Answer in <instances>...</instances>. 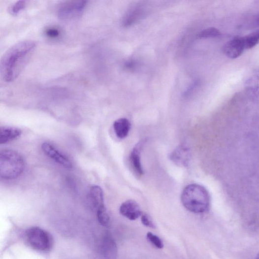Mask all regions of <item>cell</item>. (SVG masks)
Masks as SVG:
<instances>
[{"label": "cell", "instance_id": "6da1fadb", "mask_svg": "<svg viewBox=\"0 0 259 259\" xmlns=\"http://www.w3.org/2000/svg\"><path fill=\"white\" fill-rule=\"evenodd\" d=\"M35 42L27 40L18 42L5 52L1 62V74L4 81H14L25 68L35 47Z\"/></svg>", "mask_w": 259, "mask_h": 259}, {"label": "cell", "instance_id": "7a4b0ae2", "mask_svg": "<svg viewBox=\"0 0 259 259\" xmlns=\"http://www.w3.org/2000/svg\"><path fill=\"white\" fill-rule=\"evenodd\" d=\"M183 206L196 214L206 212L210 206V195L207 190L200 185L192 184L185 188L181 196Z\"/></svg>", "mask_w": 259, "mask_h": 259}, {"label": "cell", "instance_id": "3957f363", "mask_svg": "<svg viewBox=\"0 0 259 259\" xmlns=\"http://www.w3.org/2000/svg\"><path fill=\"white\" fill-rule=\"evenodd\" d=\"M25 162L23 157L12 150H3L0 153V176L5 180L19 177L24 171Z\"/></svg>", "mask_w": 259, "mask_h": 259}, {"label": "cell", "instance_id": "277c9868", "mask_svg": "<svg viewBox=\"0 0 259 259\" xmlns=\"http://www.w3.org/2000/svg\"><path fill=\"white\" fill-rule=\"evenodd\" d=\"M28 243L34 250L49 251L52 247V238L49 233L38 227H32L26 233Z\"/></svg>", "mask_w": 259, "mask_h": 259}, {"label": "cell", "instance_id": "5b68a950", "mask_svg": "<svg viewBox=\"0 0 259 259\" xmlns=\"http://www.w3.org/2000/svg\"><path fill=\"white\" fill-rule=\"evenodd\" d=\"M85 1H66L58 10V16L62 20H70L81 16L87 5Z\"/></svg>", "mask_w": 259, "mask_h": 259}, {"label": "cell", "instance_id": "8992f818", "mask_svg": "<svg viewBox=\"0 0 259 259\" xmlns=\"http://www.w3.org/2000/svg\"><path fill=\"white\" fill-rule=\"evenodd\" d=\"M245 49L244 37L241 36L235 37L227 42L223 48L226 56L232 59L241 56Z\"/></svg>", "mask_w": 259, "mask_h": 259}, {"label": "cell", "instance_id": "52a82bcc", "mask_svg": "<svg viewBox=\"0 0 259 259\" xmlns=\"http://www.w3.org/2000/svg\"><path fill=\"white\" fill-rule=\"evenodd\" d=\"M41 147L44 153L55 162L67 168L72 167V163L69 159L50 143L45 142Z\"/></svg>", "mask_w": 259, "mask_h": 259}, {"label": "cell", "instance_id": "ba28073f", "mask_svg": "<svg viewBox=\"0 0 259 259\" xmlns=\"http://www.w3.org/2000/svg\"><path fill=\"white\" fill-rule=\"evenodd\" d=\"M170 158L176 165L181 167H186L191 161V151L186 145H179L171 153Z\"/></svg>", "mask_w": 259, "mask_h": 259}, {"label": "cell", "instance_id": "9c48e42d", "mask_svg": "<svg viewBox=\"0 0 259 259\" xmlns=\"http://www.w3.org/2000/svg\"><path fill=\"white\" fill-rule=\"evenodd\" d=\"M120 212L130 220H136L142 215L139 205L133 200H128L123 203L120 208Z\"/></svg>", "mask_w": 259, "mask_h": 259}, {"label": "cell", "instance_id": "30bf717a", "mask_svg": "<svg viewBox=\"0 0 259 259\" xmlns=\"http://www.w3.org/2000/svg\"><path fill=\"white\" fill-rule=\"evenodd\" d=\"M102 252L104 259H117V245L113 237L108 233L103 238Z\"/></svg>", "mask_w": 259, "mask_h": 259}, {"label": "cell", "instance_id": "8fae6325", "mask_svg": "<svg viewBox=\"0 0 259 259\" xmlns=\"http://www.w3.org/2000/svg\"><path fill=\"white\" fill-rule=\"evenodd\" d=\"M22 134L19 128L13 127H3L0 129V144H4L18 137Z\"/></svg>", "mask_w": 259, "mask_h": 259}, {"label": "cell", "instance_id": "7c38bea8", "mask_svg": "<svg viewBox=\"0 0 259 259\" xmlns=\"http://www.w3.org/2000/svg\"><path fill=\"white\" fill-rule=\"evenodd\" d=\"M142 144L139 143L135 145L130 157L134 170L138 175L140 176L142 175L144 172L140 161Z\"/></svg>", "mask_w": 259, "mask_h": 259}, {"label": "cell", "instance_id": "4fadbf2b", "mask_svg": "<svg viewBox=\"0 0 259 259\" xmlns=\"http://www.w3.org/2000/svg\"><path fill=\"white\" fill-rule=\"evenodd\" d=\"M130 128V123L126 118L118 119L114 124L115 133L120 139H124L128 135Z\"/></svg>", "mask_w": 259, "mask_h": 259}, {"label": "cell", "instance_id": "5bb4252c", "mask_svg": "<svg viewBox=\"0 0 259 259\" xmlns=\"http://www.w3.org/2000/svg\"><path fill=\"white\" fill-rule=\"evenodd\" d=\"M90 195L91 200L97 209L104 206L103 192L100 187H92L90 190Z\"/></svg>", "mask_w": 259, "mask_h": 259}, {"label": "cell", "instance_id": "9a60e30c", "mask_svg": "<svg viewBox=\"0 0 259 259\" xmlns=\"http://www.w3.org/2000/svg\"><path fill=\"white\" fill-rule=\"evenodd\" d=\"M246 49H250L259 43V30L244 37Z\"/></svg>", "mask_w": 259, "mask_h": 259}, {"label": "cell", "instance_id": "2e32d148", "mask_svg": "<svg viewBox=\"0 0 259 259\" xmlns=\"http://www.w3.org/2000/svg\"><path fill=\"white\" fill-rule=\"evenodd\" d=\"M97 217L99 223L104 227H108L110 224V218L105 206L97 209Z\"/></svg>", "mask_w": 259, "mask_h": 259}, {"label": "cell", "instance_id": "e0dca14e", "mask_svg": "<svg viewBox=\"0 0 259 259\" xmlns=\"http://www.w3.org/2000/svg\"><path fill=\"white\" fill-rule=\"evenodd\" d=\"M221 35L220 31L215 28H210L201 31L198 35V38H216Z\"/></svg>", "mask_w": 259, "mask_h": 259}, {"label": "cell", "instance_id": "ac0fdd59", "mask_svg": "<svg viewBox=\"0 0 259 259\" xmlns=\"http://www.w3.org/2000/svg\"><path fill=\"white\" fill-rule=\"evenodd\" d=\"M27 5L25 1H18L12 5L9 9V12L12 15H17L24 10Z\"/></svg>", "mask_w": 259, "mask_h": 259}, {"label": "cell", "instance_id": "d6986e66", "mask_svg": "<svg viewBox=\"0 0 259 259\" xmlns=\"http://www.w3.org/2000/svg\"><path fill=\"white\" fill-rule=\"evenodd\" d=\"M146 236L148 240L156 248L160 249L163 248V244L162 240L158 236L152 232H148Z\"/></svg>", "mask_w": 259, "mask_h": 259}, {"label": "cell", "instance_id": "ffe728a7", "mask_svg": "<svg viewBox=\"0 0 259 259\" xmlns=\"http://www.w3.org/2000/svg\"><path fill=\"white\" fill-rule=\"evenodd\" d=\"M45 34L51 39H56L61 35V31L55 27H49L45 31Z\"/></svg>", "mask_w": 259, "mask_h": 259}, {"label": "cell", "instance_id": "44dd1931", "mask_svg": "<svg viewBox=\"0 0 259 259\" xmlns=\"http://www.w3.org/2000/svg\"><path fill=\"white\" fill-rule=\"evenodd\" d=\"M142 224L146 227L155 228V226L153 224L150 217L146 214H142L141 216Z\"/></svg>", "mask_w": 259, "mask_h": 259}, {"label": "cell", "instance_id": "7402d4cb", "mask_svg": "<svg viewBox=\"0 0 259 259\" xmlns=\"http://www.w3.org/2000/svg\"><path fill=\"white\" fill-rule=\"evenodd\" d=\"M253 24L255 27H259V14L254 18Z\"/></svg>", "mask_w": 259, "mask_h": 259}, {"label": "cell", "instance_id": "603a6c76", "mask_svg": "<svg viewBox=\"0 0 259 259\" xmlns=\"http://www.w3.org/2000/svg\"><path fill=\"white\" fill-rule=\"evenodd\" d=\"M256 259H259V254L257 256Z\"/></svg>", "mask_w": 259, "mask_h": 259}]
</instances>
